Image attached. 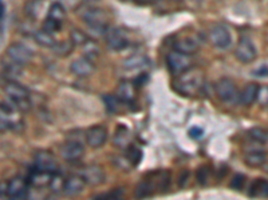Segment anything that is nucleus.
I'll return each mask as SVG.
<instances>
[{"label":"nucleus","mask_w":268,"mask_h":200,"mask_svg":"<svg viewBox=\"0 0 268 200\" xmlns=\"http://www.w3.org/2000/svg\"><path fill=\"white\" fill-rule=\"evenodd\" d=\"M172 87L181 95L196 96L204 87V74L199 70L189 68L177 76Z\"/></svg>","instance_id":"f257e3e1"},{"label":"nucleus","mask_w":268,"mask_h":200,"mask_svg":"<svg viewBox=\"0 0 268 200\" xmlns=\"http://www.w3.org/2000/svg\"><path fill=\"white\" fill-rule=\"evenodd\" d=\"M4 92L10 98L12 104L21 112H27L31 108V99L30 92L26 87L16 82H8L4 85Z\"/></svg>","instance_id":"f03ea898"},{"label":"nucleus","mask_w":268,"mask_h":200,"mask_svg":"<svg viewBox=\"0 0 268 200\" xmlns=\"http://www.w3.org/2000/svg\"><path fill=\"white\" fill-rule=\"evenodd\" d=\"M82 20L91 30L100 34H106L109 30V15L101 8H87L85 12H82Z\"/></svg>","instance_id":"7ed1b4c3"},{"label":"nucleus","mask_w":268,"mask_h":200,"mask_svg":"<svg viewBox=\"0 0 268 200\" xmlns=\"http://www.w3.org/2000/svg\"><path fill=\"white\" fill-rule=\"evenodd\" d=\"M166 65H168L170 74L179 76L182 72L188 71L189 68H192L193 60L190 58V55L173 51L166 56Z\"/></svg>","instance_id":"20e7f679"},{"label":"nucleus","mask_w":268,"mask_h":200,"mask_svg":"<svg viewBox=\"0 0 268 200\" xmlns=\"http://www.w3.org/2000/svg\"><path fill=\"white\" fill-rule=\"evenodd\" d=\"M216 94L219 96L221 102L227 103V104H236L239 103V98H240V92L237 90L236 84H235L231 79H221L216 83Z\"/></svg>","instance_id":"39448f33"},{"label":"nucleus","mask_w":268,"mask_h":200,"mask_svg":"<svg viewBox=\"0 0 268 200\" xmlns=\"http://www.w3.org/2000/svg\"><path fill=\"white\" fill-rule=\"evenodd\" d=\"M130 40L124 28H111L106 35V45L111 51H122L129 46Z\"/></svg>","instance_id":"423d86ee"},{"label":"nucleus","mask_w":268,"mask_h":200,"mask_svg":"<svg viewBox=\"0 0 268 200\" xmlns=\"http://www.w3.org/2000/svg\"><path fill=\"white\" fill-rule=\"evenodd\" d=\"M235 56L239 61L248 64V63H252L256 59L258 51H256L254 43L248 37H241L239 43H237L236 50H235Z\"/></svg>","instance_id":"0eeeda50"},{"label":"nucleus","mask_w":268,"mask_h":200,"mask_svg":"<svg viewBox=\"0 0 268 200\" xmlns=\"http://www.w3.org/2000/svg\"><path fill=\"white\" fill-rule=\"evenodd\" d=\"M7 56L17 64L24 65L32 60V51L23 43H12L7 48Z\"/></svg>","instance_id":"6e6552de"},{"label":"nucleus","mask_w":268,"mask_h":200,"mask_svg":"<svg viewBox=\"0 0 268 200\" xmlns=\"http://www.w3.org/2000/svg\"><path fill=\"white\" fill-rule=\"evenodd\" d=\"M83 153H85V147L78 140H69L61 147V156L67 163H75L81 160Z\"/></svg>","instance_id":"1a4fd4ad"},{"label":"nucleus","mask_w":268,"mask_h":200,"mask_svg":"<svg viewBox=\"0 0 268 200\" xmlns=\"http://www.w3.org/2000/svg\"><path fill=\"white\" fill-rule=\"evenodd\" d=\"M209 40L213 46L220 50H225L232 43V35L224 26H216L209 32Z\"/></svg>","instance_id":"9d476101"},{"label":"nucleus","mask_w":268,"mask_h":200,"mask_svg":"<svg viewBox=\"0 0 268 200\" xmlns=\"http://www.w3.org/2000/svg\"><path fill=\"white\" fill-rule=\"evenodd\" d=\"M35 167L45 172L55 173L58 172V163L55 156L48 151H38L35 153Z\"/></svg>","instance_id":"9b49d317"},{"label":"nucleus","mask_w":268,"mask_h":200,"mask_svg":"<svg viewBox=\"0 0 268 200\" xmlns=\"http://www.w3.org/2000/svg\"><path fill=\"white\" fill-rule=\"evenodd\" d=\"M28 182L23 177H12L7 183V196L11 199H24L28 196Z\"/></svg>","instance_id":"f8f14e48"},{"label":"nucleus","mask_w":268,"mask_h":200,"mask_svg":"<svg viewBox=\"0 0 268 200\" xmlns=\"http://www.w3.org/2000/svg\"><path fill=\"white\" fill-rule=\"evenodd\" d=\"M79 176L90 186H100L105 182V172L100 166H86L78 171Z\"/></svg>","instance_id":"ddd939ff"},{"label":"nucleus","mask_w":268,"mask_h":200,"mask_svg":"<svg viewBox=\"0 0 268 200\" xmlns=\"http://www.w3.org/2000/svg\"><path fill=\"white\" fill-rule=\"evenodd\" d=\"M16 111L19 109L14 104L10 105L6 102L2 103V131L16 128L17 124H21V119L17 118Z\"/></svg>","instance_id":"4468645a"},{"label":"nucleus","mask_w":268,"mask_h":200,"mask_svg":"<svg viewBox=\"0 0 268 200\" xmlns=\"http://www.w3.org/2000/svg\"><path fill=\"white\" fill-rule=\"evenodd\" d=\"M86 143L91 148H100L107 139V131L103 126H94L86 131Z\"/></svg>","instance_id":"2eb2a0df"},{"label":"nucleus","mask_w":268,"mask_h":200,"mask_svg":"<svg viewBox=\"0 0 268 200\" xmlns=\"http://www.w3.org/2000/svg\"><path fill=\"white\" fill-rule=\"evenodd\" d=\"M95 67L93 64V60H90L87 58H79L75 59V60L72 61L71 64H70V71L71 74H74L75 76L78 78H86V76H90V75L93 74Z\"/></svg>","instance_id":"dca6fc26"},{"label":"nucleus","mask_w":268,"mask_h":200,"mask_svg":"<svg viewBox=\"0 0 268 200\" xmlns=\"http://www.w3.org/2000/svg\"><path fill=\"white\" fill-rule=\"evenodd\" d=\"M85 186H86V182L82 179V176L72 175V176L66 179L63 193L67 195V196H76V195H79V193L85 190Z\"/></svg>","instance_id":"f3484780"},{"label":"nucleus","mask_w":268,"mask_h":200,"mask_svg":"<svg viewBox=\"0 0 268 200\" xmlns=\"http://www.w3.org/2000/svg\"><path fill=\"white\" fill-rule=\"evenodd\" d=\"M51 176H52V173L41 171L35 167L34 170L28 173L27 182L30 186L42 188V187H48V184H50V180H51Z\"/></svg>","instance_id":"a211bd4d"},{"label":"nucleus","mask_w":268,"mask_h":200,"mask_svg":"<svg viewBox=\"0 0 268 200\" xmlns=\"http://www.w3.org/2000/svg\"><path fill=\"white\" fill-rule=\"evenodd\" d=\"M173 48H175V51L182 52V54L186 55H193L199 50V43H197L196 39H193V37H180V39H177V40L175 41Z\"/></svg>","instance_id":"6ab92c4d"},{"label":"nucleus","mask_w":268,"mask_h":200,"mask_svg":"<svg viewBox=\"0 0 268 200\" xmlns=\"http://www.w3.org/2000/svg\"><path fill=\"white\" fill-rule=\"evenodd\" d=\"M102 100L105 103V107H106L107 112L111 114V115H120L121 112L124 111V104L126 103L120 98V96L116 95H103Z\"/></svg>","instance_id":"aec40b11"},{"label":"nucleus","mask_w":268,"mask_h":200,"mask_svg":"<svg viewBox=\"0 0 268 200\" xmlns=\"http://www.w3.org/2000/svg\"><path fill=\"white\" fill-rule=\"evenodd\" d=\"M258 91H259V85L256 83H250L241 90L240 92V98H239V103L245 107L251 105L252 103L256 102L258 99Z\"/></svg>","instance_id":"412c9836"},{"label":"nucleus","mask_w":268,"mask_h":200,"mask_svg":"<svg viewBox=\"0 0 268 200\" xmlns=\"http://www.w3.org/2000/svg\"><path fill=\"white\" fill-rule=\"evenodd\" d=\"M113 143L114 146L118 147V148L126 149L127 147L131 144L130 131H129L125 126H118L117 131H116V134H114Z\"/></svg>","instance_id":"4be33fe9"},{"label":"nucleus","mask_w":268,"mask_h":200,"mask_svg":"<svg viewBox=\"0 0 268 200\" xmlns=\"http://www.w3.org/2000/svg\"><path fill=\"white\" fill-rule=\"evenodd\" d=\"M134 83L130 82H121V84L118 85V96H120L122 100H124L126 104H130V103L134 102L136 99V91H134Z\"/></svg>","instance_id":"5701e85b"},{"label":"nucleus","mask_w":268,"mask_h":200,"mask_svg":"<svg viewBox=\"0 0 268 200\" xmlns=\"http://www.w3.org/2000/svg\"><path fill=\"white\" fill-rule=\"evenodd\" d=\"M244 162L248 167L258 168V167H263V164L267 162V155L263 151H252L244 156Z\"/></svg>","instance_id":"b1692460"},{"label":"nucleus","mask_w":268,"mask_h":200,"mask_svg":"<svg viewBox=\"0 0 268 200\" xmlns=\"http://www.w3.org/2000/svg\"><path fill=\"white\" fill-rule=\"evenodd\" d=\"M146 64H149L148 58H146L145 55L136 54V55H131V56H129L127 59H125L124 64L122 65H124L126 70H138V68L145 67Z\"/></svg>","instance_id":"393cba45"},{"label":"nucleus","mask_w":268,"mask_h":200,"mask_svg":"<svg viewBox=\"0 0 268 200\" xmlns=\"http://www.w3.org/2000/svg\"><path fill=\"white\" fill-rule=\"evenodd\" d=\"M248 195L252 197H268V180H255Z\"/></svg>","instance_id":"a878e982"},{"label":"nucleus","mask_w":268,"mask_h":200,"mask_svg":"<svg viewBox=\"0 0 268 200\" xmlns=\"http://www.w3.org/2000/svg\"><path fill=\"white\" fill-rule=\"evenodd\" d=\"M34 39L39 46H42V47L52 48L56 45L55 39L52 37V34H50V32L46 30L36 31V32L34 34Z\"/></svg>","instance_id":"bb28decb"},{"label":"nucleus","mask_w":268,"mask_h":200,"mask_svg":"<svg viewBox=\"0 0 268 200\" xmlns=\"http://www.w3.org/2000/svg\"><path fill=\"white\" fill-rule=\"evenodd\" d=\"M155 192H156L155 183L149 182L148 179L142 180L141 183L137 186V188H136V196L137 197L151 196V195H153Z\"/></svg>","instance_id":"cd10ccee"},{"label":"nucleus","mask_w":268,"mask_h":200,"mask_svg":"<svg viewBox=\"0 0 268 200\" xmlns=\"http://www.w3.org/2000/svg\"><path fill=\"white\" fill-rule=\"evenodd\" d=\"M47 17L63 23V20H65V17H66V10H65V7H63V4L59 3V2L52 3L51 7H50V10H48Z\"/></svg>","instance_id":"c85d7f7f"},{"label":"nucleus","mask_w":268,"mask_h":200,"mask_svg":"<svg viewBox=\"0 0 268 200\" xmlns=\"http://www.w3.org/2000/svg\"><path fill=\"white\" fill-rule=\"evenodd\" d=\"M83 55L85 58L90 59V60H94L100 56V46L97 45L95 41L89 40L86 45H83Z\"/></svg>","instance_id":"c756f323"},{"label":"nucleus","mask_w":268,"mask_h":200,"mask_svg":"<svg viewBox=\"0 0 268 200\" xmlns=\"http://www.w3.org/2000/svg\"><path fill=\"white\" fill-rule=\"evenodd\" d=\"M70 40L72 41V45L74 46H81V47H82L83 45H86L90 39L83 31L78 30V28H72V30L70 31Z\"/></svg>","instance_id":"7c9ffc66"},{"label":"nucleus","mask_w":268,"mask_h":200,"mask_svg":"<svg viewBox=\"0 0 268 200\" xmlns=\"http://www.w3.org/2000/svg\"><path fill=\"white\" fill-rule=\"evenodd\" d=\"M126 158L133 166H137L142 159V151L136 144H130L126 148Z\"/></svg>","instance_id":"2f4dec72"},{"label":"nucleus","mask_w":268,"mask_h":200,"mask_svg":"<svg viewBox=\"0 0 268 200\" xmlns=\"http://www.w3.org/2000/svg\"><path fill=\"white\" fill-rule=\"evenodd\" d=\"M65 182L66 179H63L62 175H59L58 172L52 173L51 180H50V184H48V188L52 191L54 193L63 192V188H65Z\"/></svg>","instance_id":"473e14b6"},{"label":"nucleus","mask_w":268,"mask_h":200,"mask_svg":"<svg viewBox=\"0 0 268 200\" xmlns=\"http://www.w3.org/2000/svg\"><path fill=\"white\" fill-rule=\"evenodd\" d=\"M42 0H28L26 6H24V12L26 15L30 17H36L41 12V8H42Z\"/></svg>","instance_id":"72a5a7b5"},{"label":"nucleus","mask_w":268,"mask_h":200,"mask_svg":"<svg viewBox=\"0 0 268 200\" xmlns=\"http://www.w3.org/2000/svg\"><path fill=\"white\" fill-rule=\"evenodd\" d=\"M210 173H212V170H210L209 166L199 167V168H197V171H196L197 183L201 184V186H205V184L208 183V180H209Z\"/></svg>","instance_id":"f704fd0d"},{"label":"nucleus","mask_w":268,"mask_h":200,"mask_svg":"<svg viewBox=\"0 0 268 200\" xmlns=\"http://www.w3.org/2000/svg\"><path fill=\"white\" fill-rule=\"evenodd\" d=\"M72 47H74V45H72V41L69 39L67 41H62V43H59V45H55L52 48H54V52H55L58 56L63 58V56H67L69 54H71Z\"/></svg>","instance_id":"c9c22d12"},{"label":"nucleus","mask_w":268,"mask_h":200,"mask_svg":"<svg viewBox=\"0 0 268 200\" xmlns=\"http://www.w3.org/2000/svg\"><path fill=\"white\" fill-rule=\"evenodd\" d=\"M250 136L252 139L256 140L259 143H267L268 142V131L265 128H260V127H255V128L248 131Z\"/></svg>","instance_id":"e433bc0d"},{"label":"nucleus","mask_w":268,"mask_h":200,"mask_svg":"<svg viewBox=\"0 0 268 200\" xmlns=\"http://www.w3.org/2000/svg\"><path fill=\"white\" fill-rule=\"evenodd\" d=\"M245 184V175L243 173H235L229 182V188L235 191H241Z\"/></svg>","instance_id":"4c0bfd02"},{"label":"nucleus","mask_w":268,"mask_h":200,"mask_svg":"<svg viewBox=\"0 0 268 200\" xmlns=\"http://www.w3.org/2000/svg\"><path fill=\"white\" fill-rule=\"evenodd\" d=\"M43 30L48 31L50 34H54V32H59V31L62 30V23L61 21H56L54 19H50L47 17L43 23Z\"/></svg>","instance_id":"58836bf2"},{"label":"nucleus","mask_w":268,"mask_h":200,"mask_svg":"<svg viewBox=\"0 0 268 200\" xmlns=\"http://www.w3.org/2000/svg\"><path fill=\"white\" fill-rule=\"evenodd\" d=\"M256 102H258L260 105H263V107H267L268 105V85H261V87H259L258 99H256Z\"/></svg>","instance_id":"ea45409f"},{"label":"nucleus","mask_w":268,"mask_h":200,"mask_svg":"<svg viewBox=\"0 0 268 200\" xmlns=\"http://www.w3.org/2000/svg\"><path fill=\"white\" fill-rule=\"evenodd\" d=\"M122 196H124V190L122 188H116L114 191L103 193V195H100V196L95 197H101V199H121Z\"/></svg>","instance_id":"a19ab883"},{"label":"nucleus","mask_w":268,"mask_h":200,"mask_svg":"<svg viewBox=\"0 0 268 200\" xmlns=\"http://www.w3.org/2000/svg\"><path fill=\"white\" fill-rule=\"evenodd\" d=\"M189 135L193 139H199L203 136V129L199 128V127H193V128L189 129Z\"/></svg>","instance_id":"79ce46f5"},{"label":"nucleus","mask_w":268,"mask_h":200,"mask_svg":"<svg viewBox=\"0 0 268 200\" xmlns=\"http://www.w3.org/2000/svg\"><path fill=\"white\" fill-rule=\"evenodd\" d=\"M146 80H148V75L141 74L137 79H136V80H134V84H136V85H144L145 83H146Z\"/></svg>","instance_id":"37998d69"},{"label":"nucleus","mask_w":268,"mask_h":200,"mask_svg":"<svg viewBox=\"0 0 268 200\" xmlns=\"http://www.w3.org/2000/svg\"><path fill=\"white\" fill-rule=\"evenodd\" d=\"M188 179H189V172H188V171H184V172L180 175V180H179L180 187L185 186V182H188Z\"/></svg>","instance_id":"c03bdc74"},{"label":"nucleus","mask_w":268,"mask_h":200,"mask_svg":"<svg viewBox=\"0 0 268 200\" xmlns=\"http://www.w3.org/2000/svg\"><path fill=\"white\" fill-rule=\"evenodd\" d=\"M263 170H264V172L268 173V163H267V162H265V163L263 164Z\"/></svg>","instance_id":"a18cd8bd"},{"label":"nucleus","mask_w":268,"mask_h":200,"mask_svg":"<svg viewBox=\"0 0 268 200\" xmlns=\"http://www.w3.org/2000/svg\"><path fill=\"white\" fill-rule=\"evenodd\" d=\"M157 0H142V3H155Z\"/></svg>","instance_id":"49530a36"},{"label":"nucleus","mask_w":268,"mask_h":200,"mask_svg":"<svg viewBox=\"0 0 268 200\" xmlns=\"http://www.w3.org/2000/svg\"><path fill=\"white\" fill-rule=\"evenodd\" d=\"M87 2H100V0H87Z\"/></svg>","instance_id":"de8ad7c7"}]
</instances>
